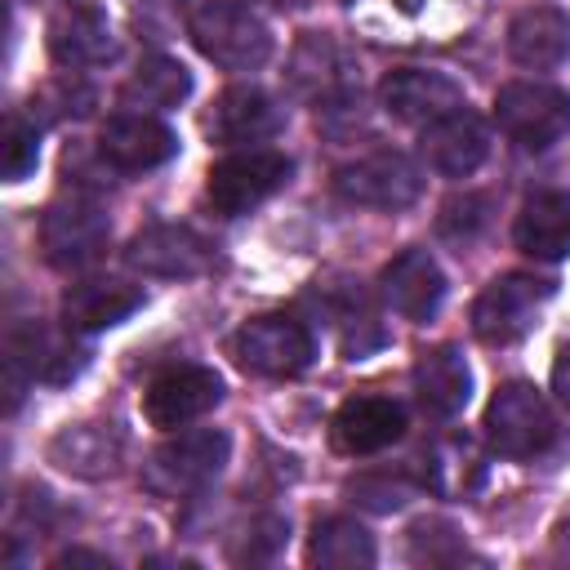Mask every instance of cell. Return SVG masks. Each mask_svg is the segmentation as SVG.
<instances>
[{
    "instance_id": "obj_1",
    "label": "cell",
    "mask_w": 570,
    "mask_h": 570,
    "mask_svg": "<svg viewBox=\"0 0 570 570\" xmlns=\"http://www.w3.org/2000/svg\"><path fill=\"white\" fill-rule=\"evenodd\" d=\"M178 4H183L191 45L209 62H218L227 71H254L267 62L272 31L263 27V18L249 4H240V0H178Z\"/></svg>"
},
{
    "instance_id": "obj_2",
    "label": "cell",
    "mask_w": 570,
    "mask_h": 570,
    "mask_svg": "<svg viewBox=\"0 0 570 570\" xmlns=\"http://www.w3.org/2000/svg\"><path fill=\"white\" fill-rule=\"evenodd\" d=\"M232 454V436L223 428H196L160 441L142 463V485L160 499H183L205 490Z\"/></svg>"
},
{
    "instance_id": "obj_3",
    "label": "cell",
    "mask_w": 570,
    "mask_h": 570,
    "mask_svg": "<svg viewBox=\"0 0 570 570\" xmlns=\"http://www.w3.org/2000/svg\"><path fill=\"white\" fill-rule=\"evenodd\" d=\"M232 361L245 374L258 379H294L316 361V338L303 321L267 312V316H249L232 338H227Z\"/></svg>"
},
{
    "instance_id": "obj_4",
    "label": "cell",
    "mask_w": 570,
    "mask_h": 570,
    "mask_svg": "<svg viewBox=\"0 0 570 570\" xmlns=\"http://www.w3.org/2000/svg\"><path fill=\"white\" fill-rule=\"evenodd\" d=\"M485 441L503 459H534L557 441L552 405L530 383H503L485 405Z\"/></svg>"
},
{
    "instance_id": "obj_5",
    "label": "cell",
    "mask_w": 570,
    "mask_h": 570,
    "mask_svg": "<svg viewBox=\"0 0 570 570\" xmlns=\"http://www.w3.org/2000/svg\"><path fill=\"white\" fill-rule=\"evenodd\" d=\"M552 298V281L525 276V272H508L499 281H490L476 303H472V334L490 347H508L517 338H525L539 325L543 303Z\"/></svg>"
},
{
    "instance_id": "obj_6",
    "label": "cell",
    "mask_w": 570,
    "mask_h": 570,
    "mask_svg": "<svg viewBox=\"0 0 570 570\" xmlns=\"http://www.w3.org/2000/svg\"><path fill=\"white\" fill-rule=\"evenodd\" d=\"M494 125L517 147L543 151L570 129V94L543 80H512L494 94Z\"/></svg>"
},
{
    "instance_id": "obj_7",
    "label": "cell",
    "mask_w": 570,
    "mask_h": 570,
    "mask_svg": "<svg viewBox=\"0 0 570 570\" xmlns=\"http://www.w3.org/2000/svg\"><path fill=\"white\" fill-rule=\"evenodd\" d=\"M289 174H294L289 156L267 151V147H249V151H236V156H227L209 169L205 196L218 214L240 218V214L258 209L263 200H272L289 183Z\"/></svg>"
},
{
    "instance_id": "obj_8",
    "label": "cell",
    "mask_w": 570,
    "mask_h": 570,
    "mask_svg": "<svg viewBox=\"0 0 570 570\" xmlns=\"http://www.w3.org/2000/svg\"><path fill=\"white\" fill-rule=\"evenodd\" d=\"M107 240H111L107 214L80 196L53 200L40 218V249H45L49 267H58V272H80V267L98 263L107 254Z\"/></svg>"
},
{
    "instance_id": "obj_9",
    "label": "cell",
    "mask_w": 570,
    "mask_h": 570,
    "mask_svg": "<svg viewBox=\"0 0 570 570\" xmlns=\"http://www.w3.org/2000/svg\"><path fill=\"white\" fill-rule=\"evenodd\" d=\"M334 191L365 209H405L423 191V174L401 151H370L334 169Z\"/></svg>"
},
{
    "instance_id": "obj_10",
    "label": "cell",
    "mask_w": 570,
    "mask_h": 570,
    "mask_svg": "<svg viewBox=\"0 0 570 570\" xmlns=\"http://www.w3.org/2000/svg\"><path fill=\"white\" fill-rule=\"evenodd\" d=\"M125 263L142 276L191 281L214 267V245L187 223H156V227H142L125 245Z\"/></svg>"
},
{
    "instance_id": "obj_11",
    "label": "cell",
    "mask_w": 570,
    "mask_h": 570,
    "mask_svg": "<svg viewBox=\"0 0 570 570\" xmlns=\"http://www.w3.org/2000/svg\"><path fill=\"white\" fill-rule=\"evenodd\" d=\"M223 401V379L209 365H174L156 374L142 392V414L151 428L178 432L196 419H205Z\"/></svg>"
},
{
    "instance_id": "obj_12",
    "label": "cell",
    "mask_w": 570,
    "mask_h": 570,
    "mask_svg": "<svg viewBox=\"0 0 570 570\" xmlns=\"http://www.w3.org/2000/svg\"><path fill=\"white\" fill-rule=\"evenodd\" d=\"M356 62L330 31H307L289 53V85L316 107H338L356 94Z\"/></svg>"
},
{
    "instance_id": "obj_13",
    "label": "cell",
    "mask_w": 570,
    "mask_h": 570,
    "mask_svg": "<svg viewBox=\"0 0 570 570\" xmlns=\"http://www.w3.org/2000/svg\"><path fill=\"white\" fill-rule=\"evenodd\" d=\"M419 156L428 169H436L441 178H468L481 169V160L490 156V129L472 107H454L441 120L423 125L419 138Z\"/></svg>"
},
{
    "instance_id": "obj_14",
    "label": "cell",
    "mask_w": 570,
    "mask_h": 570,
    "mask_svg": "<svg viewBox=\"0 0 570 570\" xmlns=\"http://www.w3.org/2000/svg\"><path fill=\"white\" fill-rule=\"evenodd\" d=\"M379 102L392 120L405 125H432L445 111L463 107V85L445 71H428V67H396L383 76L379 85Z\"/></svg>"
},
{
    "instance_id": "obj_15",
    "label": "cell",
    "mask_w": 570,
    "mask_h": 570,
    "mask_svg": "<svg viewBox=\"0 0 570 570\" xmlns=\"http://www.w3.org/2000/svg\"><path fill=\"white\" fill-rule=\"evenodd\" d=\"M209 138L223 147H249V142H267L285 129V107L258 89V85H232L214 98L209 120H205Z\"/></svg>"
},
{
    "instance_id": "obj_16",
    "label": "cell",
    "mask_w": 570,
    "mask_h": 570,
    "mask_svg": "<svg viewBox=\"0 0 570 570\" xmlns=\"http://www.w3.org/2000/svg\"><path fill=\"white\" fill-rule=\"evenodd\" d=\"M98 156L120 174H147L178 156V138L169 125L151 120L147 111H120L98 134Z\"/></svg>"
},
{
    "instance_id": "obj_17",
    "label": "cell",
    "mask_w": 570,
    "mask_h": 570,
    "mask_svg": "<svg viewBox=\"0 0 570 570\" xmlns=\"http://www.w3.org/2000/svg\"><path fill=\"white\" fill-rule=\"evenodd\" d=\"M405 432V410L392 396H347L330 419V441L343 454H379Z\"/></svg>"
},
{
    "instance_id": "obj_18",
    "label": "cell",
    "mask_w": 570,
    "mask_h": 570,
    "mask_svg": "<svg viewBox=\"0 0 570 570\" xmlns=\"http://www.w3.org/2000/svg\"><path fill=\"white\" fill-rule=\"evenodd\" d=\"M49 463H58L67 476L102 481L125 463V432L116 423H102V419L67 423L49 441Z\"/></svg>"
},
{
    "instance_id": "obj_19",
    "label": "cell",
    "mask_w": 570,
    "mask_h": 570,
    "mask_svg": "<svg viewBox=\"0 0 570 570\" xmlns=\"http://www.w3.org/2000/svg\"><path fill=\"white\" fill-rule=\"evenodd\" d=\"M379 285H383L387 307L405 321H432L445 298V272L436 267V258L428 249H401L383 267Z\"/></svg>"
},
{
    "instance_id": "obj_20",
    "label": "cell",
    "mask_w": 570,
    "mask_h": 570,
    "mask_svg": "<svg viewBox=\"0 0 570 570\" xmlns=\"http://www.w3.org/2000/svg\"><path fill=\"white\" fill-rule=\"evenodd\" d=\"M138 307H142V285H129L116 276L76 281L62 294V321H67V330H80V334L111 330V325L129 321Z\"/></svg>"
},
{
    "instance_id": "obj_21",
    "label": "cell",
    "mask_w": 570,
    "mask_h": 570,
    "mask_svg": "<svg viewBox=\"0 0 570 570\" xmlns=\"http://www.w3.org/2000/svg\"><path fill=\"white\" fill-rule=\"evenodd\" d=\"M508 53L530 71H552L570 58V18L557 4H530L508 22Z\"/></svg>"
},
{
    "instance_id": "obj_22",
    "label": "cell",
    "mask_w": 570,
    "mask_h": 570,
    "mask_svg": "<svg viewBox=\"0 0 570 570\" xmlns=\"http://www.w3.org/2000/svg\"><path fill=\"white\" fill-rule=\"evenodd\" d=\"M414 392H419V405L428 414L454 419L472 401V370H468L463 352L450 347V343L419 352V361H414Z\"/></svg>"
},
{
    "instance_id": "obj_23",
    "label": "cell",
    "mask_w": 570,
    "mask_h": 570,
    "mask_svg": "<svg viewBox=\"0 0 570 570\" xmlns=\"http://www.w3.org/2000/svg\"><path fill=\"white\" fill-rule=\"evenodd\" d=\"M512 240L539 263H561L570 254V191H534L512 223Z\"/></svg>"
},
{
    "instance_id": "obj_24",
    "label": "cell",
    "mask_w": 570,
    "mask_h": 570,
    "mask_svg": "<svg viewBox=\"0 0 570 570\" xmlns=\"http://www.w3.org/2000/svg\"><path fill=\"white\" fill-rule=\"evenodd\" d=\"M49 53L62 67H98L116 58V36L107 13L89 4H71L49 22Z\"/></svg>"
},
{
    "instance_id": "obj_25",
    "label": "cell",
    "mask_w": 570,
    "mask_h": 570,
    "mask_svg": "<svg viewBox=\"0 0 570 570\" xmlns=\"http://www.w3.org/2000/svg\"><path fill=\"white\" fill-rule=\"evenodd\" d=\"M9 352L27 365L31 379L40 383H71L85 365H89V352L80 343H71L67 334L58 330H45V325H27V330H13L9 334Z\"/></svg>"
},
{
    "instance_id": "obj_26",
    "label": "cell",
    "mask_w": 570,
    "mask_h": 570,
    "mask_svg": "<svg viewBox=\"0 0 570 570\" xmlns=\"http://www.w3.org/2000/svg\"><path fill=\"white\" fill-rule=\"evenodd\" d=\"M187 94H191V71L178 58H165V53L142 58L129 71V80L120 85V102L134 107V111H169Z\"/></svg>"
},
{
    "instance_id": "obj_27",
    "label": "cell",
    "mask_w": 570,
    "mask_h": 570,
    "mask_svg": "<svg viewBox=\"0 0 570 570\" xmlns=\"http://www.w3.org/2000/svg\"><path fill=\"white\" fill-rule=\"evenodd\" d=\"M423 481H428V490L441 494V499H468V494H476L481 481H485V459H481V450H476L468 436H441V441L428 450Z\"/></svg>"
},
{
    "instance_id": "obj_28",
    "label": "cell",
    "mask_w": 570,
    "mask_h": 570,
    "mask_svg": "<svg viewBox=\"0 0 570 570\" xmlns=\"http://www.w3.org/2000/svg\"><path fill=\"white\" fill-rule=\"evenodd\" d=\"M307 561L321 570H365L374 566V539L352 517H321L307 539Z\"/></svg>"
},
{
    "instance_id": "obj_29",
    "label": "cell",
    "mask_w": 570,
    "mask_h": 570,
    "mask_svg": "<svg viewBox=\"0 0 570 570\" xmlns=\"http://www.w3.org/2000/svg\"><path fill=\"white\" fill-rule=\"evenodd\" d=\"M36 160H40V129H36V120H27V116H9L4 120V142H0V165H4V178L9 183H22L31 169H36Z\"/></svg>"
},
{
    "instance_id": "obj_30",
    "label": "cell",
    "mask_w": 570,
    "mask_h": 570,
    "mask_svg": "<svg viewBox=\"0 0 570 570\" xmlns=\"http://www.w3.org/2000/svg\"><path fill=\"white\" fill-rule=\"evenodd\" d=\"M485 223H490V196H454V200L441 209V218H436L441 236L454 240V245L476 240V236L485 232Z\"/></svg>"
},
{
    "instance_id": "obj_31",
    "label": "cell",
    "mask_w": 570,
    "mask_h": 570,
    "mask_svg": "<svg viewBox=\"0 0 570 570\" xmlns=\"http://www.w3.org/2000/svg\"><path fill=\"white\" fill-rule=\"evenodd\" d=\"M94 102V94L76 80H53L31 98V120H67V116H85Z\"/></svg>"
},
{
    "instance_id": "obj_32",
    "label": "cell",
    "mask_w": 570,
    "mask_h": 570,
    "mask_svg": "<svg viewBox=\"0 0 570 570\" xmlns=\"http://www.w3.org/2000/svg\"><path fill=\"white\" fill-rule=\"evenodd\" d=\"M410 548L419 561H454V557H468L463 548V534L445 521H419L410 530Z\"/></svg>"
},
{
    "instance_id": "obj_33",
    "label": "cell",
    "mask_w": 570,
    "mask_h": 570,
    "mask_svg": "<svg viewBox=\"0 0 570 570\" xmlns=\"http://www.w3.org/2000/svg\"><path fill=\"white\" fill-rule=\"evenodd\" d=\"M347 494H352V503H361L370 512H396V508L410 503V485L405 481H392L387 472L383 476H356L347 485Z\"/></svg>"
},
{
    "instance_id": "obj_34",
    "label": "cell",
    "mask_w": 570,
    "mask_h": 570,
    "mask_svg": "<svg viewBox=\"0 0 570 570\" xmlns=\"http://www.w3.org/2000/svg\"><path fill=\"white\" fill-rule=\"evenodd\" d=\"M285 534H289V525L267 512V517H258V521L245 530V548H232V557H236V561H272V557L285 548Z\"/></svg>"
},
{
    "instance_id": "obj_35",
    "label": "cell",
    "mask_w": 570,
    "mask_h": 570,
    "mask_svg": "<svg viewBox=\"0 0 570 570\" xmlns=\"http://www.w3.org/2000/svg\"><path fill=\"white\" fill-rule=\"evenodd\" d=\"M552 392H557L561 405H570V352H561L557 365H552Z\"/></svg>"
},
{
    "instance_id": "obj_36",
    "label": "cell",
    "mask_w": 570,
    "mask_h": 570,
    "mask_svg": "<svg viewBox=\"0 0 570 570\" xmlns=\"http://www.w3.org/2000/svg\"><path fill=\"white\" fill-rule=\"evenodd\" d=\"M276 9H298V4H307V0H272Z\"/></svg>"
}]
</instances>
